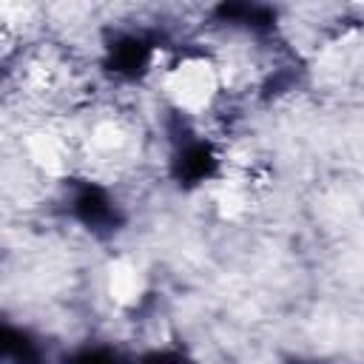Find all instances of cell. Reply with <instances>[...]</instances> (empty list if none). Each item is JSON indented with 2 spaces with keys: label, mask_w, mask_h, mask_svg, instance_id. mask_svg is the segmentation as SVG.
Listing matches in <instances>:
<instances>
[{
  "label": "cell",
  "mask_w": 364,
  "mask_h": 364,
  "mask_svg": "<svg viewBox=\"0 0 364 364\" xmlns=\"http://www.w3.org/2000/svg\"><path fill=\"white\" fill-rule=\"evenodd\" d=\"M165 173L179 191H199L225 173V151L208 136L188 111H168L165 122Z\"/></svg>",
  "instance_id": "6da1fadb"
},
{
  "label": "cell",
  "mask_w": 364,
  "mask_h": 364,
  "mask_svg": "<svg viewBox=\"0 0 364 364\" xmlns=\"http://www.w3.org/2000/svg\"><path fill=\"white\" fill-rule=\"evenodd\" d=\"M136 364H199V358L179 341H159L136 350Z\"/></svg>",
  "instance_id": "52a82bcc"
},
{
  "label": "cell",
  "mask_w": 364,
  "mask_h": 364,
  "mask_svg": "<svg viewBox=\"0 0 364 364\" xmlns=\"http://www.w3.org/2000/svg\"><path fill=\"white\" fill-rule=\"evenodd\" d=\"M162 31L151 26H114L100 40V71L119 85L145 82L165 51Z\"/></svg>",
  "instance_id": "3957f363"
},
{
  "label": "cell",
  "mask_w": 364,
  "mask_h": 364,
  "mask_svg": "<svg viewBox=\"0 0 364 364\" xmlns=\"http://www.w3.org/2000/svg\"><path fill=\"white\" fill-rule=\"evenodd\" d=\"M210 17L216 26L236 31L242 37L267 40L279 31V11L267 3H247V0H230L210 9Z\"/></svg>",
  "instance_id": "277c9868"
},
{
  "label": "cell",
  "mask_w": 364,
  "mask_h": 364,
  "mask_svg": "<svg viewBox=\"0 0 364 364\" xmlns=\"http://www.w3.org/2000/svg\"><path fill=\"white\" fill-rule=\"evenodd\" d=\"M57 364H136V350L108 338H85L57 353Z\"/></svg>",
  "instance_id": "8992f818"
},
{
  "label": "cell",
  "mask_w": 364,
  "mask_h": 364,
  "mask_svg": "<svg viewBox=\"0 0 364 364\" xmlns=\"http://www.w3.org/2000/svg\"><path fill=\"white\" fill-rule=\"evenodd\" d=\"M57 353L43 333L28 324L6 321L0 330V358L3 364H57Z\"/></svg>",
  "instance_id": "5b68a950"
},
{
  "label": "cell",
  "mask_w": 364,
  "mask_h": 364,
  "mask_svg": "<svg viewBox=\"0 0 364 364\" xmlns=\"http://www.w3.org/2000/svg\"><path fill=\"white\" fill-rule=\"evenodd\" d=\"M57 205H60V213L77 230H82L97 242L117 239L119 233H125L131 222V213L119 199V193L108 182L85 173H71L63 179Z\"/></svg>",
  "instance_id": "7a4b0ae2"
}]
</instances>
